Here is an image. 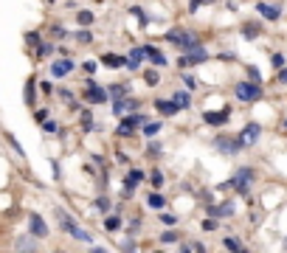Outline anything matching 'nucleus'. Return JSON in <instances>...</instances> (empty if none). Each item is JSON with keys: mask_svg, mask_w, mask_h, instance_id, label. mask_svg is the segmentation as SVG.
<instances>
[{"mask_svg": "<svg viewBox=\"0 0 287 253\" xmlns=\"http://www.w3.org/2000/svg\"><path fill=\"white\" fill-rule=\"evenodd\" d=\"M234 93H237V99L242 104H253L262 99V87H259V82H239L237 87H234Z\"/></svg>", "mask_w": 287, "mask_h": 253, "instance_id": "obj_1", "label": "nucleus"}, {"mask_svg": "<svg viewBox=\"0 0 287 253\" xmlns=\"http://www.w3.org/2000/svg\"><path fill=\"white\" fill-rule=\"evenodd\" d=\"M259 135H262V126L259 124H248L242 133H239V144L242 146H253L259 141Z\"/></svg>", "mask_w": 287, "mask_h": 253, "instance_id": "obj_2", "label": "nucleus"}, {"mask_svg": "<svg viewBox=\"0 0 287 253\" xmlns=\"http://www.w3.org/2000/svg\"><path fill=\"white\" fill-rule=\"evenodd\" d=\"M250 180H253V169H239L237 177L231 180V186L237 188L239 194H245V192H248V186H250Z\"/></svg>", "mask_w": 287, "mask_h": 253, "instance_id": "obj_3", "label": "nucleus"}, {"mask_svg": "<svg viewBox=\"0 0 287 253\" xmlns=\"http://www.w3.org/2000/svg\"><path fill=\"white\" fill-rule=\"evenodd\" d=\"M138 124H144V115H141V113H133L130 118H124L121 124H118V135H121V138L133 135V133H135V126H138Z\"/></svg>", "mask_w": 287, "mask_h": 253, "instance_id": "obj_4", "label": "nucleus"}, {"mask_svg": "<svg viewBox=\"0 0 287 253\" xmlns=\"http://www.w3.org/2000/svg\"><path fill=\"white\" fill-rule=\"evenodd\" d=\"M208 59V54H206V48H203V45H192L189 48V56H183V59H180V65H200V62H206Z\"/></svg>", "mask_w": 287, "mask_h": 253, "instance_id": "obj_5", "label": "nucleus"}, {"mask_svg": "<svg viewBox=\"0 0 287 253\" xmlns=\"http://www.w3.org/2000/svg\"><path fill=\"white\" fill-rule=\"evenodd\" d=\"M214 144H217V149H220V152H226V155H234V152L242 149L239 138H228V135H220V138L214 141Z\"/></svg>", "mask_w": 287, "mask_h": 253, "instance_id": "obj_6", "label": "nucleus"}, {"mask_svg": "<svg viewBox=\"0 0 287 253\" xmlns=\"http://www.w3.org/2000/svg\"><path fill=\"white\" fill-rule=\"evenodd\" d=\"M144 180V172L141 169H130V175L124 177V197H133V188Z\"/></svg>", "mask_w": 287, "mask_h": 253, "instance_id": "obj_7", "label": "nucleus"}, {"mask_svg": "<svg viewBox=\"0 0 287 253\" xmlns=\"http://www.w3.org/2000/svg\"><path fill=\"white\" fill-rule=\"evenodd\" d=\"M28 225H31V234H34V236H40V239H43V236H48V225L43 223V217L31 214V217H28Z\"/></svg>", "mask_w": 287, "mask_h": 253, "instance_id": "obj_8", "label": "nucleus"}, {"mask_svg": "<svg viewBox=\"0 0 287 253\" xmlns=\"http://www.w3.org/2000/svg\"><path fill=\"white\" fill-rule=\"evenodd\" d=\"M71 71H74V62L71 59H59V62L51 65V73H54V76H68Z\"/></svg>", "mask_w": 287, "mask_h": 253, "instance_id": "obj_9", "label": "nucleus"}, {"mask_svg": "<svg viewBox=\"0 0 287 253\" xmlns=\"http://www.w3.org/2000/svg\"><path fill=\"white\" fill-rule=\"evenodd\" d=\"M257 12L262 14L265 20H270V23L281 17V12H279V9H276V6H268V3H259V6H257Z\"/></svg>", "mask_w": 287, "mask_h": 253, "instance_id": "obj_10", "label": "nucleus"}, {"mask_svg": "<svg viewBox=\"0 0 287 253\" xmlns=\"http://www.w3.org/2000/svg\"><path fill=\"white\" fill-rule=\"evenodd\" d=\"M155 107H158V113H161V115H175L177 110H180L175 102H166V99H158V102H155Z\"/></svg>", "mask_w": 287, "mask_h": 253, "instance_id": "obj_11", "label": "nucleus"}, {"mask_svg": "<svg viewBox=\"0 0 287 253\" xmlns=\"http://www.w3.org/2000/svg\"><path fill=\"white\" fill-rule=\"evenodd\" d=\"M203 121H206V124L220 126V124H226V121H228V110H222V113H206V115H203Z\"/></svg>", "mask_w": 287, "mask_h": 253, "instance_id": "obj_12", "label": "nucleus"}, {"mask_svg": "<svg viewBox=\"0 0 287 253\" xmlns=\"http://www.w3.org/2000/svg\"><path fill=\"white\" fill-rule=\"evenodd\" d=\"M147 56H149V62H152L155 68H164L166 65V56L161 54L158 48H152V45H147Z\"/></svg>", "mask_w": 287, "mask_h": 253, "instance_id": "obj_13", "label": "nucleus"}, {"mask_svg": "<svg viewBox=\"0 0 287 253\" xmlns=\"http://www.w3.org/2000/svg\"><path fill=\"white\" fill-rule=\"evenodd\" d=\"M124 62H127V59H124V56H118V54H104L102 56V65L104 68H124Z\"/></svg>", "mask_w": 287, "mask_h": 253, "instance_id": "obj_14", "label": "nucleus"}, {"mask_svg": "<svg viewBox=\"0 0 287 253\" xmlns=\"http://www.w3.org/2000/svg\"><path fill=\"white\" fill-rule=\"evenodd\" d=\"M104 99H110L107 96V90H102V87H96V84L87 87V102H104Z\"/></svg>", "mask_w": 287, "mask_h": 253, "instance_id": "obj_15", "label": "nucleus"}, {"mask_svg": "<svg viewBox=\"0 0 287 253\" xmlns=\"http://www.w3.org/2000/svg\"><path fill=\"white\" fill-rule=\"evenodd\" d=\"M59 228L65 231V234H74V228H76V223L71 219V214H65V211H59Z\"/></svg>", "mask_w": 287, "mask_h": 253, "instance_id": "obj_16", "label": "nucleus"}, {"mask_svg": "<svg viewBox=\"0 0 287 253\" xmlns=\"http://www.w3.org/2000/svg\"><path fill=\"white\" fill-rule=\"evenodd\" d=\"M14 247H17V250H37V242L31 239V236H20V239L14 242Z\"/></svg>", "mask_w": 287, "mask_h": 253, "instance_id": "obj_17", "label": "nucleus"}, {"mask_svg": "<svg viewBox=\"0 0 287 253\" xmlns=\"http://www.w3.org/2000/svg\"><path fill=\"white\" fill-rule=\"evenodd\" d=\"M161 121H144V135H147V138H155V135L161 133Z\"/></svg>", "mask_w": 287, "mask_h": 253, "instance_id": "obj_18", "label": "nucleus"}, {"mask_svg": "<svg viewBox=\"0 0 287 253\" xmlns=\"http://www.w3.org/2000/svg\"><path fill=\"white\" fill-rule=\"evenodd\" d=\"M130 93V84H113L110 90H107V96L110 99H124Z\"/></svg>", "mask_w": 287, "mask_h": 253, "instance_id": "obj_19", "label": "nucleus"}, {"mask_svg": "<svg viewBox=\"0 0 287 253\" xmlns=\"http://www.w3.org/2000/svg\"><path fill=\"white\" fill-rule=\"evenodd\" d=\"M172 102H175L180 110H186V107H189V93H186V90H177L175 96H172Z\"/></svg>", "mask_w": 287, "mask_h": 253, "instance_id": "obj_20", "label": "nucleus"}, {"mask_svg": "<svg viewBox=\"0 0 287 253\" xmlns=\"http://www.w3.org/2000/svg\"><path fill=\"white\" fill-rule=\"evenodd\" d=\"M144 82H147L149 87H155V84H161V73L158 71H147L144 73Z\"/></svg>", "mask_w": 287, "mask_h": 253, "instance_id": "obj_21", "label": "nucleus"}, {"mask_svg": "<svg viewBox=\"0 0 287 253\" xmlns=\"http://www.w3.org/2000/svg\"><path fill=\"white\" fill-rule=\"evenodd\" d=\"M214 214H220V217H231V214H234V203H222V205H217V208H214Z\"/></svg>", "mask_w": 287, "mask_h": 253, "instance_id": "obj_22", "label": "nucleus"}, {"mask_svg": "<svg viewBox=\"0 0 287 253\" xmlns=\"http://www.w3.org/2000/svg\"><path fill=\"white\" fill-rule=\"evenodd\" d=\"M242 34L248 37V40H253V37L259 34V25H257V23H245V25H242Z\"/></svg>", "mask_w": 287, "mask_h": 253, "instance_id": "obj_23", "label": "nucleus"}, {"mask_svg": "<svg viewBox=\"0 0 287 253\" xmlns=\"http://www.w3.org/2000/svg\"><path fill=\"white\" fill-rule=\"evenodd\" d=\"M147 205H149V208H164V197H161V194H149Z\"/></svg>", "mask_w": 287, "mask_h": 253, "instance_id": "obj_24", "label": "nucleus"}, {"mask_svg": "<svg viewBox=\"0 0 287 253\" xmlns=\"http://www.w3.org/2000/svg\"><path fill=\"white\" fill-rule=\"evenodd\" d=\"M76 40H79V42H85V45H87V42H93V34H90V31H87V25H85V28H82V31H76Z\"/></svg>", "mask_w": 287, "mask_h": 253, "instance_id": "obj_25", "label": "nucleus"}, {"mask_svg": "<svg viewBox=\"0 0 287 253\" xmlns=\"http://www.w3.org/2000/svg\"><path fill=\"white\" fill-rule=\"evenodd\" d=\"M25 104H34V79H28L25 84Z\"/></svg>", "mask_w": 287, "mask_h": 253, "instance_id": "obj_26", "label": "nucleus"}, {"mask_svg": "<svg viewBox=\"0 0 287 253\" xmlns=\"http://www.w3.org/2000/svg\"><path fill=\"white\" fill-rule=\"evenodd\" d=\"M71 236H74V239H79V242H90V234H87V231H82L79 225L74 228V234H71Z\"/></svg>", "mask_w": 287, "mask_h": 253, "instance_id": "obj_27", "label": "nucleus"}, {"mask_svg": "<svg viewBox=\"0 0 287 253\" xmlns=\"http://www.w3.org/2000/svg\"><path fill=\"white\" fill-rule=\"evenodd\" d=\"M76 20H79V25H90L93 23V12H79Z\"/></svg>", "mask_w": 287, "mask_h": 253, "instance_id": "obj_28", "label": "nucleus"}, {"mask_svg": "<svg viewBox=\"0 0 287 253\" xmlns=\"http://www.w3.org/2000/svg\"><path fill=\"white\" fill-rule=\"evenodd\" d=\"M222 242H226V247H228V250H245V247H242V242H237L234 236H228V239H222Z\"/></svg>", "mask_w": 287, "mask_h": 253, "instance_id": "obj_29", "label": "nucleus"}, {"mask_svg": "<svg viewBox=\"0 0 287 253\" xmlns=\"http://www.w3.org/2000/svg\"><path fill=\"white\" fill-rule=\"evenodd\" d=\"M161 242H164V245H175V242H177V234H175V231H166V234L161 236Z\"/></svg>", "mask_w": 287, "mask_h": 253, "instance_id": "obj_30", "label": "nucleus"}, {"mask_svg": "<svg viewBox=\"0 0 287 253\" xmlns=\"http://www.w3.org/2000/svg\"><path fill=\"white\" fill-rule=\"evenodd\" d=\"M118 225H121V219H118V217H110V219H104V228H107V231H116Z\"/></svg>", "mask_w": 287, "mask_h": 253, "instance_id": "obj_31", "label": "nucleus"}, {"mask_svg": "<svg viewBox=\"0 0 287 253\" xmlns=\"http://www.w3.org/2000/svg\"><path fill=\"white\" fill-rule=\"evenodd\" d=\"M130 56H133V59H144V56H147V48H133V51H130Z\"/></svg>", "mask_w": 287, "mask_h": 253, "instance_id": "obj_32", "label": "nucleus"}, {"mask_svg": "<svg viewBox=\"0 0 287 253\" xmlns=\"http://www.w3.org/2000/svg\"><path fill=\"white\" fill-rule=\"evenodd\" d=\"M284 62H287L284 54H273V65H276V68H284Z\"/></svg>", "mask_w": 287, "mask_h": 253, "instance_id": "obj_33", "label": "nucleus"}, {"mask_svg": "<svg viewBox=\"0 0 287 253\" xmlns=\"http://www.w3.org/2000/svg\"><path fill=\"white\" fill-rule=\"evenodd\" d=\"M82 126H85V130H93V118H90V113L82 115Z\"/></svg>", "mask_w": 287, "mask_h": 253, "instance_id": "obj_34", "label": "nucleus"}, {"mask_svg": "<svg viewBox=\"0 0 287 253\" xmlns=\"http://www.w3.org/2000/svg\"><path fill=\"white\" fill-rule=\"evenodd\" d=\"M279 84H287V68H279V76H276Z\"/></svg>", "mask_w": 287, "mask_h": 253, "instance_id": "obj_35", "label": "nucleus"}, {"mask_svg": "<svg viewBox=\"0 0 287 253\" xmlns=\"http://www.w3.org/2000/svg\"><path fill=\"white\" fill-rule=\"evenodd\" d=\"M183 82H186V87H189V90H195V87H197V79L195 76H183Z\"/></svg>", "mask_w": 287, "mask_h": 253, "instance_id": "obj_36", "label": "nucleus"}, {"mask_svg": "<svg viewBox=\"0 0 287 253\" xmlns=\"http://www.w3.org/2000/svg\"><path fill=\"white\" fill-rule=\"evenodd\" d=\"M96 205H99V208H102V211H107V208H110V200L99 197V200H96Z\"/></svg>", "mask_w": 287, "mask_h": 253, "instance_id": "obj_37", "label": "nucleus"}, {"mask_svg": "<svg viewBox=\"0 0 287 253\" xmlns=\"http://www.w3.org/2000/svg\"><path fill=\"white\" fill-rule=\"evenodd\" d=\"M161 183H164V175H161V172H152V186H161Z\"/></svg>", "mask_w": 287, "mask_h": 253, "instance_id": "obj_38", "label": "nucleus"}, {"mask_svg": "<svg viewBox=\"0 0 287 253\" xmlns=\"http://www.w3.org/2000/svg\"><path fill=\"white\" fill-rule=\"evenodd\" d=\"M161 219H164L166 225H175L177 223V217H172V214H161Z\"/></svg>", "mask_w": 287, "mask_h": 253, "instance_id": "obj_39", "label": "nucleus"}, {"mask_svg": "<svg viewBox=\"0 0 287 253\" xmlns=\"http://www.w3.org/2000/svg\"><path fill=\"white\" fill-rule=\"evenodd\" d=\"M25 40H28V45H37V42H40V37L34 34V31H31V34H25Z\"/></svg>", "mask_w": 287, "mask_h": 253, "instance_id": "obj_40", "label": "nucleus"}, {"mask_svg": "<svg viewBox=\"0 0 287 253\" xmlns=\"http://www.w3.org/2000/svg\"><path fill=\"white\" fill-rule=\"evenodd\" d=\"M43 130H45V133H56V124H54V121H45Z\"/></svg>", "mask_w": 287, "mask_h": 253, "instance_id": "obj_41", "label": "nucleus"}, {"mask_svg": "<svg viewBox=\"0 0 287 253\" xmlns=\"http://www.w3.org/2000/svg\"><path fill=\"white\" fill-rule=\"evenodd\" d=\"M59 96H62V102H68V104L74 102V96H71V93H68V90H59Z\"/></svg>", "mask_w": 287, "mask_h": 253, "instance_id": "obj_42", "label": "nucleus"}, {"mask_svg": "<svg viewBox=\"0 0 287 253\" xmlns=\"http://www.w3.org/2000/svg\"><path fill=\"white\" fill-rule=\"evenodd\" d=\"M203 3H214V0H192V12H195L197 6H203Z\"/></svg>", "mask_w": 287, "mask_h": 253, "instance_id": "obj_43", "label": "nucleus"}, {"mask_svg": "<svg viewBox=\"0 0 287 253\" xmlns=\"http://www.w3.org/2000/svg\"><path fill=\"white\" fill-rule=\"evenodd\" d=\"M45 115H48V110H37V113H34V118H37V121H45Z\"/></svg>", "mask_w": 287, "mask_h": 253, "instance_id": "obj_44", "label": "nucleus"}, {"mask_svg": "<svg viewBox=\"0 0 287 253\" xmlns=\"http://www.w3.org/2000/svg\"><path fill=\"white\" fill-rule=\"evenodd\" d=\"M203 228H206V231H214V228H217V223H214V219H206V223H203Z\"/></svg>", "mask_w": 287, "mask_h": 253, "instance_id": "obj_45", "label": "nucleus"}, {"mask_svg": "<svg viewBox=\"0 0 287 253\" xmlns=\"http://www.w3.org/2000/svg\"><path fill=\"white\" fill-rule=\"evenodd\" d=\"M161 152V144H149V155H158Z\"/></svg>", "mask_w": 287, "mask_h": 253, "instance_id": "obj_46", "label": "nucleus"}]
</instances>
